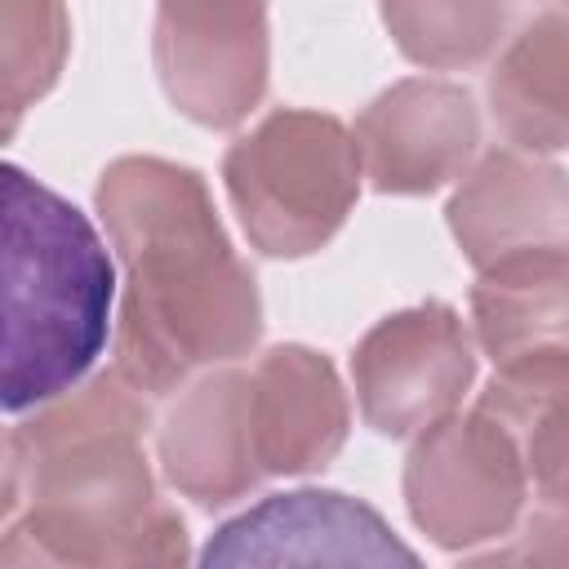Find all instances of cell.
Returning a JSON list of instances; mask_svg holds the SVG:
<instances>
[{"label":"cell","instance_id":"1","mask_svg":"<svg viewBox=\"0 0 569 569\" xmlns=\"http://www.w3.org/2000/svg\"><path fill=\"white\" fill-rule=\"evenodd\" d=\"M147 400L124 373H93L36 405L4 436L0 565H182V516L156 493Z\"/></svg>","mask_w":569,"mask_h":569},{"label":"cell","instance_id":"2","mask_svg":"<svg viewBox=\"0 0 569 569\" xmlns=\"http://www.w3.org/2000/svg\"><path fill=\"white\" fill-rule=\"evenodd\" d=\"M93 204L124 262L116 373L164 396L191 373L253 351L262 333L258 280L191 164L120 156L98 173Z\"/></svg>","mask_w":569,"mask_h":569},{"label":"cell","instance_id":"3","mask_svg":"<svg viewBox=\"0 0 569 569\" xmlns=\"http://www.w3.org/2000/svg\"><path fill=\"white\" fill-rule=\"evenodd\" d=\"M4 413H27L93 369L111 329L116 267L93 222L4 164Z\"/></svg>","mask_w":569,"mask_h":569},{"label":"cell","instance_id":"4","mask_svg":"<svg viewBox=\"0 0 569 569\" xmlns=\"http://www.w3.org/2000/svg\"><path fill=\"white\" fill-rule=\"evenodd\" d=\"M356 133L307 107H280L240 133L222 156V182L249 244L267 258L325 249L360 196Z\"/></svg>","mask_w":569,"mask_h":569},{"label":"cell","instance_id":"5","mask_svg":"<svg viewBox=\"0 0 569 569\" xmlns=\"http://www.w3.org/2000/svg\"><path fill=\"white\" fill-rule=\"evenodd\" d=\"M529 467L511 431L485 409L449 413L418 431L405 458L409 520L440 551H471L516 533Z\"/></svg>","mask_w":569,"mask_h":569},{"label":"cell","instance_id":"6","mask_svg":"<svg viewBox=\"0 0 569 569\" xmlns=\"http://www.w3.org/2000/svg\"><path fill=\"white\" fill-rule=\"evenodd\" d=\"M151 58L173 111L236 129L267 98V0H156Z\"/></svg>","mask_w":569,"mask_h":569},{"label":"cell","instance_id":"7","mask_svg":"<svg viewBox=\"0 0 569 569\" xmlns=\"http://www.w3.org/2000/svg\"><path fill=\"white\" fill-rule=\"evenodd\" d=\"M476 378V347L449 302H418L382 316L351 351L360 418L391 440L449 418Z\"/></svg>","mask_w":569,"mask_h":569},{"label":"cell","instance_id":"8","mask_svg":"<svg viewBox=\"0 0 569 569\" xmlns=\"http://www.w3.org/2000/svg\"><path fill=\"white\" fill-rule=\"evenodd\" d=\"M204 565H418L391 525L338 489L271 493L240 511L200 551Z\"/></svg>","mask_w":569,"mask_h":569},{"label":"cell","instance_id":"9","mask_svg":"<svg viewBox=\"0 0 569 569\" xmlns=\"http://www.w3.org/2000/svg\"><path fill=\"white\" fill-rule=\"evenodd\" d=\"M480 142L476 98L453 80L409 76L356 116V147L373 191L431 196L462 178Z\"/></svg>","mask_w":569,"mask_h":569},{"label":"cell","instance_id":"10","mask_svg":"<svg viewBox=\"0 0 569 569\" xmlns=\"http://www.w3.org/2000/svg\"><path fill=\"white\" fill-rule=\"evenodd\" d=\"M156 458L169 489L196 507L244 498L267 471L253 431V373L213 369L196 378L156 431Z\"/></svg>","mask_w":569,"mask_h":569},{"label":"cell","instance_id":"11","mask_svg":"<svg viewBox=\"0 0 569 569\" xmlns=\"http://www.w3.org/2000/svg\"><path fill=\"white\" fill-rule=\"evenodd\" d=\"M445 218L476 271L529 249H569V173L538 151H489L462 173Z\"/></svg>","mask_w":569,"mask_h":569},{"label":"cell","instance_id":"12","mask_svg":"<svg viewBox=\"0 0 569 569\" xmlns=\"http://www.w3.org/2000/svg\"><path fill=\"white\" fill-rule=\"evenodd\" d=\"M253 373V431L267 476H307L338 458L351 427L347 391L329 356L280 342L258 356Z\"/></svg>","mask_w":569,"mask_h":569},{"label":"cell","instance_id":"13","mask_svg":"<svg viewBox=\"0 0 569 569\" xmlns=\"http://www.w3.org/2000/svg\"><path fill=\"white\" fill-rule=\"evenodd\" d=\"M489 111L520 151L569 147V9L525 22L489 71Z\"/></svg>","mask_w":569,"mask_h":569},{"label":"cell","instance_id":"14","mask_svg":"<svg viewBox=\"0 0 569 569\" xmlns=\"http://www.w3.org/2000/svg\"><path fill=\"white\" fill-rule=\"evenodd\" d=\"M471 325L493 365L547 347L569 351V249H529L480 267Z\"/></svg>","mask_w":569,"mask_h":569},{"label":"cell","instance_id":"15","mask_svg":"<svg viewBox=\"0 0 569 569\" xmlns=\"http://www.w3.org/2000/svg\"><path fill=\"white\" fill-rule=\"evenodd\" d=\"M396 49L427 71L485 62L507 31V0H382Z\"/></svg>","mask_w":569,"mask_h":569},{"label":"cell","instance_id":"16","mask_svg":"<svg viewBox=\"0 0 569 569\" xmlns=\"http://www.w3.org/2000/svg\"><path fill=\"white\" fill-rule=\"evenodd\" d=\"M71 53V18L62 0H0V71H4V138L62 76Z\"/></svg>","mask_w":569,"mask_h":569},{"label":"cell","instance_id":"17","mask_svg":"<svg viewBox=\"0 0 569 569\" xmlns=\"http://www.w3.org/2000/svg\"><path fill=\"white\" fill-rule=\"evenodd\" d=\"M476 560L480 565H569V511H560V507L533 511L516 529L511 547H493Z\"/></svg>","mask_w":569,"mask_h":569},{"label":"cell","instance_id":"18","mask_svg":"<svg viewBox=\"0 0 569 569\" xmlns=\"http://www.w3.org/2000/svg\"><path fill=\"white\" fill-rule=\"evenodd\" d=\"M525 467H529V480L538 485L542 502L569 511V418H565L547 440H538V445L529 449Z\"/></svg>","mask_w":569,"mask_h":569}]
</instances>
